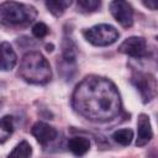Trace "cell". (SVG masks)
Masks as SVG:
<instances>
[{"label":"cell","instance_id":"cell-1","mask_svg":"<svg viewBox=\"0 0 158 158\" xmlns=\"http://www.w3.org/2000/svg\"><path fill=\"white\" fill-rule=\"evenodd\" d=\"M72 105L86 120L106 122L118 116L121 96L110 79L88 75L75 86L72 95Z\"/></svg>","mask_w":158,"mask_h":158},{"label":"cell","instance_id":"cell-2","mask_svg":"<svg viewBox=\"0 0 158 158\" xmlns=\"http://www.w3.org/2000/svg\"><path fill=\"white\" fill-rule=\"evenodd\" d=\"M19 77L28 84L44 85L52 78L49 62L40 52H28L20 62Z\"/></svg>","mask_w":158,"mask_h":158},{"label":"cell","instance_id":"cell-3","mask_svg":"<svg viewBox=\"0 0 158 158\" xmlns=\"http://www.w3.org/2000/svg\"><path fill=\"white\" fill-rule=\"evenodd\" d=\"M37 17V10L32 5L17 2V1H5L0 4V25L7 27L27 26L32 23Z\"/></svg>","mask_w":158,"mask_h":158},{"label":"cell","instance_id":"cell-4","mask_svg":"<svg viewBox=\"0 0 158 158\" xmlns=\"http://www.w3.org/2000/svg\"><path fill=\"white\" fill-rule=\"evenodd\" d=\"M84 38L96 47H106L112 43H115L118 40V31L107 23H100L95 25L90 28H86L83 31Z\"/></svg>","mask_w":158,"mask_h":158},{"label":"cell","instance_id":"cell-5","mask_svg":"<svg viewBox=\"0 0 158 158\" xmlns=\"http://www.w3.org/2000/svg\"><path fill=\"white\" fill-rule=\"evenodd\" d=\"M131 84L137 89L144 104L152 101L157 95V80L151 73L133 72L131 75Z\"/></svg>","mask_w":158,"mask_h":158},{"label":"cell","instance_id":"cell-6","mask_svg":"<svg viewBox=\"0 0 158 158\" xmlns=\"http://www.w3.org/2000/svg\"><path fill=\"white\" fill-rule=\"evenodd\" d=\"M118 52L132 58H146L149 56L147 41L143 37H138V36L127 37L118 46Z\"/></svg>","mask_w":158,"mask_h":158},{"label":"cell","instance_id":"cell-7","mask_svg":"<svg viewBox=\"0 0 158 158\" xmlns=\"http://www.w3.org/2000/svg\"><path fill=\"white\" fill-rule=\"evenodd\" d=\"M112 17L122 26L131 27L133 25V7L126 0H112L109 5Z\"/></svg>","mask_w":158,"mask_h":158},{"label":"cell","instance_id":"cell-8","mask_svg":"<svg viewBox=\"0 0 158 158\" xmlns=\"http://www.w3.org/2000/svg\"><path fill=\"white\" fill-rule=\"evenodd\" d=\"M31 135L37 139V142L40 144L47 146L48 143H51L52 141H54L57 138L58 132L51 125H48L46 122H42V121H38L32 126Z\"/></svg>","mask_w":158,"mask_h":158},{"label":"cell","instance_id":"cell-9","mask_svg":"<svg viewBox=\"0 0 158 158\" xmlns=\"http://www.w3.org/2000/svg\"><path fill=\"white\" fill-rule=\"evenodd\" d=\"M152 138H153V131H152L149 116L146 115V114L138 115L136 146H137V147H143V146H146Z\"/></svg>","mask_w":158,"mask_h":158},{"label":"cell","instance_id":"cell-10","mask_svg":"<svg viewBox=\"0 0 158 158\" xmlns=\"http://www.w3.org/2000/svg\"><path fill=\"white\" fill-rule=\"evenodd\" d=\"M17 63V56L9 42H0V70L9 72Z\"/></svg>","mask_w":158,"mask_h":158},{"label":"cell","instance_id":"cell-11","mask_svg":"<svg viewBox=\"0 0 158 158\" xmlns=\"http://www.w3.org/2000/svg\"><path fill=\"white\" fill-rule=\"evenodd\" d=\"M62 62L75 65L77 62V44L73 38L65 36L62 42Z\"/></svg>","mask_w":158,"mask_h":158},{"label":"cell","instance_id":"cell-12","mask_svg":"<svg viewBox=\"0 0 158 158\" xmlns=\"http://www.w3.org/2000/svg\"><path fill=\"white\" fill-rule=\"evenodd\" d=\"M68 148L74 156H84L90 149V141L86 137L75 136L69 138Z\"/></svg>","mask_w":158,"mask_h":158},{"label":"cell","instance_id":"cell-13","mask_svg":"<svg viewBox=\"0 0 158 158\" xmlns=\"http://www.w3.org/2000/svg\"><path fill=\"white\" fill-rule=\"evenodd\" d=\"M47 10L54 16L60 17L65 10L72 5V0H43Z\"/></svg>","mask_w":158,"mask_h":158},{"label":"cell","instance_id":"cell-14","mask_svg":"<svg viewBox=\"0 0 158 158\" xmlns=\"http://www.w3.org/2000/svg\"><path fill=\"white\" fill-rule=\"evenodd\" d=\"M14 132V118L10 115L0 118V144L5 143Z\"/></svg>","mask_w":158,"mask_h":158},{"label":"cell","instance_id":"cell-15","mask_svg":"<svg viewBox=\"0 0 158 158\" xmlns=\"http://www.w3.org/2000/svg\"><path fill=\"white\" fill-rule=\"evenodd\" d=\"M112 138L121 146H128L133 139V131L131 128H120L112 133Z\"/></svg>","mask_w":158,"mask_h":158},{"label":"cell","instance_id":"cell-16","mask_svg":"<svg viewBox=\"0 0 158 158\" xmlns=\"http://www.w3.org/2000/svg\"><path fill=\"white\" fill-rule=\"evenodd\" d=\"M32 154V147L27 141H21L19 144L14 147V149L9 153V157H17V158H26Z\"/></svg>","mask_w":158,"mask_h":158},{"label":"cell","instance_id":"cell-17","mask_svg":"<svg viewBox=\"0 0 158 158\" xmlns=\"http://www.w3.org/2000/svg\"><path fill=\"white\" fill-rule=\"evenodd\" d=\"M48 32H49V28L43 22H36L32 26V35L36 38H43V37H46L48 35Z\"/></svg>","mask_w":158,"mask_h":158},{"label":"cell","instance_id":"cell-18","mask_svg":"<svg viewBox=\"0 0 158 158\" xmlns=\"http://www.w3.org/2000/svg\"><path fill=\"white\" fill-rule=\"evenodd\" d=\"M77 2L84 11H95L100 6V0H77Z\"/></svg>","mask_w":158,"mask_h":158},{"label":"cell","instance_id":"cell-19","mask_svg":"<svg viewBox=\"0 0 158 158\" xmlns=\"http://www.w3.org/2000/svg\"><path fill=\"white\" fill-rule=\"evenodd\" d=\"M141 2L149 10L152 11H156L157 10V6H158V0H141Z\"/></svg>","mask_w":158,"mask_h":158},{"label":"cell","instance_id":"cell-20","mask_svg":"<svg viewBox=\"0 0 158 158\" xmlns=\"http://www.w3.org/2000/svg\"><path fill=\"white\" fill-rule=\"evenodd\" d=\"M46 48H47L48 52H52V51H53V44H47Z\"/></svg>","mask_w":158,"mask_h":158}]
</instances>
